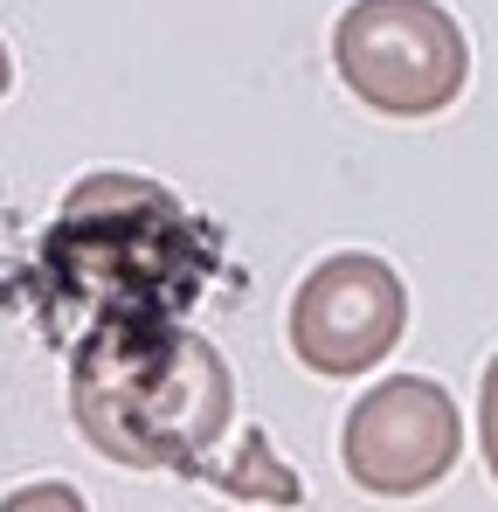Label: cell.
<instances>
[{
	"label": "cell",
	"mask_w": 498,
	"mask_h": 512,
	"mask_svg": "<svg viewBox=\"0 0 498 512\" xmlns=\"http://www.w3.org/2000/svg\"><path fill=\"white\" fill-rule=\"evenodd\" d=\"M332 70L381 118H436L471 84V42L436 0H353L332 21Z\"/></svg>",
	"instance_id": "cell-2"
},
{
	"label": "cell",
	"mask_w": 498,
	"mask_h": 512,
	"mask_svg": "<svg viewBox=\"0 0 498 512\" xmlns=\"http://www.w3.org/2000/svg\"><path fill=\"white\" fill-rule=\"evenodd\" d=\"M14 90V56H7V42H0V97Z\"/></svg>",
	"instance_id": "cell-7"
},
{
	"label": "cell",
	"mask_w": 498,
	"mask_h": 512,
	"mask_svg": "<svg viewBox=\"0 0 498 512\" xmlns=\"http://www.w3.org/2000/svg\"><path fill=\"white\" fill-rule=\"evenodd\" d=\"M457 450H464V416L422 374L374 381L346 409V429H339V457H346L353 485L374 499H415V492L443 485Z\"/></svg>",
	"instance_id": "cell-3"
},
{
	"label": "cell",
	"mask_w": 498,
	"mask_h": 512,
	"mask_svg": "<svg viewBox=\"0 0 498 512\" xmlns=\"http://www.w3.org/2000/svg\"><path fill=\"white\" fill-rule=\"evenodd\" d=\"M478 443H485V464L498 478V353L485 360V381H478Z\"/></svg>",
	"instance_id": "cell-6"
},
{
	"label": "cell",
	"mask_w": 498,
	"mask_h": 512,
	"mask_svg": "<svg viewBox=\"0 0 498 512\" xmlns=\"http://www.w3.org/2000/svg\"><path fill=\"white\" fill-rule=\"evenodd\" d=\"M402 326H409V291L367 250L326 256L291 298V346L312 374H332V381L367 374L374 360H388Z\"/></svg>",
	"instance_id": "cell-4"
},
{
	"label": "cell",
	"mask_w": 498,
	"mask_h": 512,
	"mask_svg": "<svg viewBox=\"0 0 498 512\" xmlns=\"http://www.w3.org/2000/svg\"><path fill=\"white\" fill-rule=\"evenodd\" d=\"M77 423L118 464H194L229 423V367L187 333H104L77 360Z\"/></svg>",
	"instance_id": "cell-1"
},
{
	"label": "cell",
	"mask_w": 498,
	"mask_h": 512,
	"mask_svg": "<svg viewBox=\"0 0 498 512\" xmlns=\"http://www.w3.org/2000/svg\"><path fill=\"white\" fill-rule=\"evenodd\" d=\"M0 512H90L83 506L77 485H63V478H42V485H21V492H7Z\"/></svg>",
	"instance_id": "cell-5"
}]
</instances>
